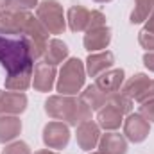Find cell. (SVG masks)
I'll use <instances>...</instances> for the list:
<instances>
[{"instance_id":"obj_1","label":"cell","mask_w":154,"mask_h":154,"mask_svg":"<svg viewBox=\"0 0 154 154\" xmlns=\"http://www.w3.org/2000/svg\"><path fill=\"white\" fill-rule=\"evenodd\" d=\"M0 65L7 75L34 70V56L25 36L0 34Z\"/></svg>"},{"instance_id":"obj_2","label":"cell","mask_w":154,"mask_h":154,"mask_svg":"<svg viewBox=\"0 0 154 154\" xmlns=\"http://www.w3.org/2000/svg\"><path fill=\"white\" fill-rule=\"evenodd\" d=\"M45 111L56 120H66L70 125H79L86 120H91V108L86 106L81 99L77 100L70 95L48 97L45 102Z\"/></svg>"},{"instance_id":"obj_3","label":"cell","mask_w":154,"mask_h":154,"mask_svg":"<svg viewBox=\"0 0 154 154\" xmlns=\"http://www.w3.org/2000/svg\"><path fill=\"white\" fill-rule=\"evenodd\" d=\"M82 84H84V65L77 57H72L63 65L56 88L61 95H70L72 97L77 91H81Z\"/></svg>"},{"instance_id":"obj_4","label":"cell","mask_w":154,"mask_h":154,"mask_svg":"<svg viewBox=\"0 0 154 154\" xmlns=\"http://www.w3.org/2000/svg\"><path fill=\"white\" fill-rule=\"evenodd\" d=\"M36 18L50 34H61L66 27L63 7L56 0H43L36 7Z\"/></svg>"},{"instance_id":"obj_5","label":"cell","mask_w":154,"mask_h":154,"mask_svg":"<svg viewBox=\"0 0 154 154\" xmlns=\"http://www.w3.org/2000/svg\"><path fill=\"white\" fill-rule=\"evenodd\" d=\"M32 14L29 11H16V9H5L0 11V34L5 36H22L29 23L32 22Z\"/></svg>"},{"instance_id":"obj_6","label":"cell","mask_w":154,"mask_h":154,"mask_svg":"<svg viewBox=\"0 0 154 154\" xmlns=\"http://www.w3.org/2000/svg\"><path fill=\"white\" fill-rule=\"evenodd\" d=\"M70 142L68 125L63 122H48L43 127V143L48 149H65Z\"/></svg>"},{"instance_id":"obj_7","label":"cell","mask_w":154,"mask_h":154,"mask_svg":"<svg viewBox=\"0 0 154 154\" xmlns=\"http://www.w3.org/2000/svg\"><path fill=\"white\" fill-rule=\"evenodd\" d=\"M151 122H147L140 113H129V116L124 120V134L129 142L140 143L149 136Z\"/></svg>"},{"instance_id":"obj_8","label":"cell","mask_w":154,"mask_h":154,"mask_svg":"<svg viewBox=\"0 0 154 154\" xmlns=\"http://www.w3.org/2000/svg\"><path fill=\"white\" fill-rule=\"evenodd\" d=\"M27 108V97L22 91H2L0 93V115H18Z\"/></svg>"},{"instance_id":"obj_9","label":"cell","mask_w":154,"mask_h":154,"mask_svg":"<svg viewBox=\"0 0 154 154\" xmlns=\"http://www.w3.org/2000/svg\"><path fill=\"white\" fill-rule=\"evenodd\" d=\"M54 79H56V66H52L45 61H38L34 65V77H32L34 90H38L41 93L50 91L54 86Z\"/></svg>"},{"instance_id":"obj_10","label":"cell","mask_w":154,"mask_h":154,"mask_svg":"<svg viewBox=\"0 0 154 154\" xmlns=\"http://www.w3.org/2000/svg\"><path fill=\"white\" fill-rule=\"evenodd\" d=\"M75 136H77V143L82 151L95 149V145L99 143V138H100L99 124H95L93 120H86V122L79 124Z\"/></svg>"},{"instance_id":"obj_11","label":"cell","mask_w":154,"mask_h":154,"mask_svg":"<svg viewBox=\"0 0 154 154\" xmlns=\"http://www.w3.org/2000/svg\"><path fill=\"white\" fill-rule=\"evenodd\" d=\"M111 41V31L108 27H99V29H88L84 34V48L88 52H97L104 50Z\"/></svg>"},{"instance_id":"obj_12","label":"cell","mask_w":154,"mask_h":154,"mask_svg":"<svg viewBox=\"0 0 154 154\" xmlns=\"http://www.w3.org/2000/svg\"><path fill=\"white\" fill-rule=\"evenodd\" d=\"M115 63V56L113 52H99V54H90L86 59V72L91 77H99L104 74L106 70H109Z\"/></svg>"},{"instance_id":"obj_13","label":"cell","mask_w":154,"mask_h":154,"mask_svg":"<svg viewBox=\"0 0 154 154\" xmlns=\"http://www.w3.org/2000/svg\"><path fill=\"white\" fill-rule=\"evenodd\" d=\"M124 70L122 68H115V70H106L104 74L97 77L95 81V86L99 90H102L104 93H115L120 90V86L124 84Z\"/></svg>"},{"instance_id":"obj_14","label":"cell","mask_w":154,"mask_h":154,"mask_svg":"<svg viewBox=\"0 0 154 154\" xmlns=\"http://www.w3.org/2000/svg\"><path fill=\"white\" fill-rule=\"evenodd\" d=\"M122 111L115 108L113 104H106L99 109V115H97V122H99V127L106 129V131H115L120 127V124L124 122L122 120Z\"/></svg>"},{"instance_id":"obj_15","label":"cell","mask_w":154,"mask_h":154,"mask_svg":"<svg viewBox=\"0 0 154 154\" xmlns=\"http://www.w3.org/2000/svg\"><path fill=\"white\" fill-rule=\"evenodd\" d=\"M99 149L104 154H125L127 152V142L118 133H106L99 140Z\"/></svg>"},{"instance_id":"obj_16","label":"cell","mask_w":154,"mask_h":154,"mask_svg":"<svg viewBox=\"0 0 154 154\" xmlns=\"http://www.w3.org/2000/svg\"><path fill=\"white\" fill-rule=\"evenodd\" d=\"M22 131V120L16 115H0V143L14 140Z\"/></svg>"},{"instance_id":"obj_17","label":"cell","mask_w":154,"mask_h":154,"mask_svg":"<svg viewBox=\"0 0 154 154\" xmlns=\"http://www.w3.org/2000/svg\"><path fill=\"white\" fill-rule=\"evenodd\" d=\"M68 57V47L66 43H63L61 39H50L47 43V50H45V63L56 66L59 63H63Z\"/></svg>"},{"instance_id":"obj_18","label":"cell","mask_w":154,"mask_h":154,"mask_svg":"<svg viewBox=\"0 0 154 154\" xmlns=\"http://www.w3.org/2000/svg\"><path fill=\"white\" fill-rule=\"evenodd\" d=\"M81 100H82L86 106H90L91 111H93V109L99 111L102 106H106V104L109 102V95L104 93L102 90H99L95 84H91V86H88V88L81 93Z\"/></svg>"},{"instance_id":"obj_19","label":"cell","mask_w":154,"mask_h":154,"mask_svg":"<svg viewBox=\"0 0 154 154\" xmlns=\"http://www.w3.org/2000/svg\"><path fill=\"white\" fill-rule=\"evenodd\" d=\"M90 13L88 9H84L82 5H72L68 9V25L74 32L86 31L90 25Z\"/></svg>"},{"instance_id":"obj_20","label":"cell","mask_w":154,"mask_h":154,"mask_svg":"<svg viewBox=\"0 0 154 154\" xmlns=\"http://www.w3.org/2000/svg\"><path fill=\"white\" fill-rule=\"evenodd\" d=\"M149 82H151V79L145 75V74H136V75H133L131 79H127V81L124 82V86L120 88V91H122L125 97L136 100V97L147 88Z\"/></svg>"},{"instance_id":"obj_21","label":"cell","mask_w":154,"mask_h":154,"mask_svg":"<svg viewBox=\"0 0 154 154\" xmlns=\"http://www.w3.org/2000/svg\"><path fill=\"white\" fill-rule=\"evenodd\" d=\"M31 84H32V70L5 77V90L9 91H25Z\"/></svg>"},{"instance_id":"obj_22","label":"cell","mask_w":154,"mask_h":154,"mask_svg":"<svg viewBox=\"0 0 154 154\" xmlns=\"http://www.w3.org/2000/svg\"><path fill=\"white\" fill-rule=\"evenodd\" d=\"M154 0H136V5L131 13V23H142L152 13Z\"/></svg>"},{"instance_id":"obj_23","label":"cell","mask_w":154,"mask_h":154,"mask_svg":"<svg viewBox=\"0 0 154 154\" xmlns=\"http://www.w3.org/2000/svg\"><path fill=\"white\" fill-rule=\"evenodd\" d=\"M109 104H113L115 108H118L122 111V115L131 113V109H133V99L125 97L120 90L115 91V93H109Z\"/></svg>"},{"instance_id":"obj_24","label":"cell","mask_w":154,"mask_h":154,"mask_svg":"<svg viewBox=\"0 0 154 154\" xmlns=\"http://www.w3.org/2000/svg\"><path fill=\"white\" fill-rule=\"evenodd\" d=\"M38 5V0H9L7 9H16V11H29Z\"/></svg>"},{"instance_id":"obj_25","label":"cell","mask_w":154,"mask_h":154,"mask_svg":"<svg viewBox=\"0 0 154 154\" xmlns=\"http://www.w3.org/2000/svg\"><path fill=\"white\" fill-rule=\"evenodd\" d=\"M2 154H31V149L25 142H13L4 149Z\"/></svg>"},{"instance_id":"obj_26","label":"cell","mask_w":154,"mask_h":154,"mask_svg":"<svg viewBox=\"0 0 154 154\" xmlns=\"http://www.w3.org/2000/svg\"><path fill=\"white\" fill-rule=\"evenodd\" d=\"M99 27H106V16L100 11H91L90 13V25H88V29H99Z\"/></svg>"},{"instance_id":"obj_27","label":"cell","mask_w":154,"mask_h":154,"mask_svg":"<svg viewBox=\"0 0 154 154\" xmlns=\"http://www.w3.org/2000/svg\"><path fill=\"white\" fill-rule=\"evenodd\" d=\"M138 113L143 116L147 122H154V100H147V102L140 104Z\"/></svg>"},{"instance_id":"obj_28","label":"cell","mask_w":154,"mask_h":154,"mask_svg":"<svg viewBox=\"0 0 154 154\" xmlns=\"http://www.w3.org/2000/svg\"><path fill=\"white\" fill-rule=\"evenodd\" d=\"M138 41H140V45L143 47V48H147V50H154V32H149V31H142L140 32V36H138Z\"/></svg>"},{"instance_id":"obj_29","label":"cell","mask_w":154,"mask_h":154,"mask_svg":"<svg viewBox=\"0 0 154 154\" xmlns=\"http://www.w3.org/2000/svg\"><path fill=\"white\" fill-rule=\"evenodd\" d=\"M147 100H154V81H151V82L147 84V88L136 97V102H140V104H143V102H147Z\"/></svg>"},{"instance_id":"obj_30","label":"cell","mask_w":154,"mask_h":154,"mask_svg":"<svg viewBox=\"0 0 154 154\" xmlns=\"http://www.w3.org/2000/svg\"><path fill=\"white\" fill-rule=\"evenodd\" d=\"M143 65H145L151 72H154V50H149V52L143 54Z\"/></svg>"},{"instance_id":"obj_31","label":"cell","mask_w":154,"mask_h":154,"mask_svg":"<svg viewBox=\"0 0 154 154\" xmlns=\"http://www.w3.org/2000/svg\"><path fill=\"white\" fill-rule=\"evenodd\" d=\"M145 31L154 32V7H152V13H151V16H149V18H147V22H145Z\"/></svg>"},{"instance_id":"obj_32","label":"cell","mask_w":154,"mask_h":154,"mask_svg":"<svg viewBox=\"0 0 154 154\" xmlns=\"http://www.w3.org/2000/svg\"><path fill=\"white\" fill-rule=\"evenodd\" d=\"M7 4H9V0H0V9H7Z\"/></svg>"},{"instance_id":"obj_33","label":"cell","mask_w":154,"mask_h":154,"mask_svg":"<svg viewBox=\"0 0 154 154\" xmlns=\"http://www.w3.org/2000/svg\"><path fill=\"white\" fill-rule=\"evenodd\" d=\"M36 154H57V152H52V151H38Z\"/></svg>"},{"instance_id":"obj_34","label":"cell","mask_w":154,"mask_h":154,"mask_svg":"<svg viewBox=\"0 0 154 154\" xmlns=\"http://www.w3.org/2000/svg\"><path fill=\"white\" fill-rule=\"evenodd\" d=\"M95 2H100V4H104V2H111V0H95Z\"/></svg>"},{"instance_id":"obj_35","label":"cell","mask_w":154,"mask_h":154,"mask_svg":"<svg viewBox=\"0 0 154 154\" xmlns=\"http://www.w3.org/2000/svg\"><path fill=\"white\" fill-rule=\"evenodd\" d=\"M91 154H104V152H102V151H99V152H91Z\"/></svg>"}]
</instances>
